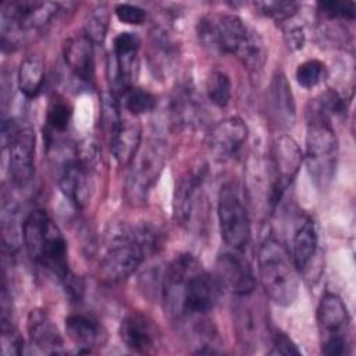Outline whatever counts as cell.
<instances>
[{
  "mask_svg": "<svg viewBox=\"0 0 356 356\" xmlns=\"http://www.w3.org/2000/svg\"><path fill=\"white\" fill-rule=\"evenodd\" d=\"M163 303L172 320H196L207 314L218 302L222 286L204 271L189 253L178 254L167 267L163 278Z\"/></svg>",
  "mask_w": 356,
  "mask_h": 356,
  "instance_id": "6da1fadb",
  "label": "cell"
},
{
  "mask_svg": "<svg viewBox=\"0 0 356 356\" xmlns=\"http://www.w3.org/2000/svg\"><path fill=\"white\" fill-rule=\"evenodd\" d=\"M270 104L277 124L284 129L291 128L295 122L296 108L291 86L284 74H275L273 78L270 86Z\"/></svg>",
  "mask_w": 356,
  "mask_h": 356,
  "instance_id": "7402d4cb",
  "label": "cell"
},
{
  "mask_svg": "<svg viewBox=\"0 0 356 356\" xmlns=\"http://www.w3.org/2000/svg\"><path fill=\"white\" fill-rule=\"evenodd\" d=\"M254 7L268 18L285 21L293 17L300 6L296 1H259L254 3Z\"/></svg>",
  "mask_w": 356,
  "mask_h": 356,
  "instance_id": "836d02e7",
  "label": "cell"
},
{
  "mask_svg": "<svg viewBox=\"0 0 356 356\" xmlns=\"http://www.w3.org/2000/svg\"><path fill=\"white\" fill-rule=\"evenodd\" d=\"M140 125L134 120H127L122 117L118 129L108 138L110 150L115 161L121 165L131 164L140 149Z\"/></svg>",
  "mask_w": 356,
  "mask_h": 356,
  "instance_id": "44dd1931",
  "label": "cell"
},
{
  "mask_svg": "<svg viewBox=\"0 0 356 356\" xmlns=\"http://www.w3.org/2000/svg\"><path fill=\"white\" fill-rule=\"evenodd\" d=\"M325 75V65L320 60L312 58L298 65L296 68V81L302 88L310 89L318 85Z\"/></svg>",
  "mask_w": 356,
  "mask_h": 356,
  "instance_id": "d6a6232c",
  "label": "cell"
},
{
  "mask_svg": "<svg viewBox=\"0 0 356 356\" xmlns=\"http://www.w3.org/2000/svg\"><path fill=\"white\" fill-rule=\"evenodd\" d=\"M302 161V150L291 136L282 135L274 142L271 159V182L268 192V203L271 207L281 202L284 193L295 179Z\"/></svg>",
  "mask_w": 356,
  "mask_h": 356,
  "instance_id": "30bf717a",
  "label": "cell"
},
{
  "mask_svg": "<svg viewBox=\"0 0 356 356\" xmlns=\"http://www.w3.org/2000/svg\"><path fill=\"white\" fill-rule=\"evenodd\" d=\"M131 164L132 167L127 179V195L134 203H142L146 200L152 185L163 170L164 152L159 143H149L143 150H138Z\"/></svg>",
  "mask_w": 356,
  "mask_h": 356,
  "instance_id": "8fae6325",
  "label": "cell"
},
{
  "mask_svg": "<svg viewBox=\"0 0 356 356\" xmlns=\"http://www.w3.org/2000/svg\"><path fill=\"white\" fill-rule=\"evenodd\" d=\"M93 43L82 33L65 42L64 60L70 71L82 82H92L95 76Z\"/></svg>",
  "mask_w": 356,
  "mask_h": 356,
  "instance_id": "ac0fdd59",
  "label": "cell"
},
{
  "mask_svg": "<svg viewBox=\"0 0 356 356\" xmlns=\"http://www.w3.org/2000/svg\"><path fill=\"white\" fill-rule=\"evenodd\" d=\"M259 277L266 293L278 305H292L299 293V271L286 248L275 238H266L257 252Z\"/></svg>",
  "mask_w": 356,
  "mask_h": 356,
  "instance_id": "5b68a950",
  "label": "cell"
},
{
  "mask_svg": "<svg viewBox=\"0 0 356 356\" xmlns=\"http://www.w3.org/2000/svg\"><path fill=\"white\" fill-rule=\"evenodd\" d=\"M317 323L325 337L343 335L349 324V313L338 295L327 292L321 296L317 307Z\"/></svg>",
  "mask_w": 356,
  "mask_h": 356,
  "instance_id": "ffe728a7",
  "label": "cell"
},
{
  "mask_svg": "<svg viewBox=\"0 0 356 356\" xmlns=\"http://www.w3.org/2000/svg\"><path fill=\"white\" fill-rule=\"evenodd\" d=\"M124 108L134 117L150 113L156 107V96L142 88L129 86L122 93Z\"/></svg>",
  "mask_w": 356,
  "mask_h": 356,
  "instance_id": "4316f807",
  "label": "cell"
},
{
  "mask_svg": "<svg viewBox=\"0 0 356 356\" xmlns=\"http://www.w3.org/2000/svg\"><path fill=\"white\" fill-rule=\"evenodd\" d=\"M203 46L221 54L235 56L249 71L264 65L267 53L261 38L235 14H210L199 21Z\"/></svg>",
  "mask_w": 356,
  "mask_h": 356,
  "instance_id": "7a4b0ae2",
  "label": "cell"
},
{
  "mask_svg": "<svg viewBox=\"0 0 356 356\" xmlns=\"http://www.w3.org/2000/svg\"><path fill=\"white\" fill-rule=\"evenodd\" d=\"M159 243L157 229L140 225L114 235L100 260L99 271L103 280L118 282L128 278Z\"/></svg>",
  "mask_w": 356,
  "mask_h": 356,
  "instance_id": "277c9868",
  "label": "cell"
},
{
  "mask_svg": "<svg viewBox=\"0 0 356 356\" xmlns=\"http://www.w3.org/2000/svg\"><path fill=\"white\" fill-rule=\"evenodd\" d=\"M22 241L28 254L63 282L72 271L65 239L46 210H32L22 222Z\"/></svg>",
  "mask_w": 356,
  "mask_h": 356,
  "instance_id": "3957f363",
  "label": "cell"
},
{
  "mask_svg": "<svg viewBox=\"0 0 356 356\" xmlns=\"http://www.w3.org/2000/svg\"><path fill=\"white\" fill-rule=\"evenodd\" d=\"M239 250L225 252L218 256L216 263V277L222 289L235 296L250 295L256 289V278L250 263L239 254Z\"/></svg>",
  "mask_w": 356,
  "mask_h": 356,
  "instance_id": "4fadbf2b",
  "label": "cell"
},
{
  "mask_svg": "<svg viewBox=\"0 0 356 356\" xmlns=\"http://www.w3.org/2000/svg\"><path fill=\"white\" fill-rule=\"evenodd\" d=\"M110 22V10L107 4H96L85 17L83 35L93 43L102 44L106 39Z\"/></svg>",
  "mask_w": 356,
  "mask_h": 356,
  "instance_id": "484cf974",
  "label": "cell"
},
{
  "mask_svg": "<svg viewBox=\"0 0 356 356\" xmlns=\"http://www.w3.org/2000/svg\"><path fill=\"white\" fill-rule=\"evenodd\" d=\"M71 117H72V107L67 100L61 97L51 100L46 114V122H47L49 131L51 134L64 132L70 125Z\"/></svg>",
  "mask_w": 356,
  "mask_h": 356,
  "instance_id": "f546056e",
  "label": "cell"
},
{
  "mask_svg": "<svg viewBox=\"0 0 356 356\" xmlns=\"http://www.w3.org/2000/svg\"><path fill=\"white\" fill-rule=\"evenodd\" d=\"M318 11L330 19H355L356 4L353 1H339V0H327L317 4Z\"/></svg>",
  "mask_w": 356,
  "mask_h": 356,
  "instance_id": "e575fe53",
  "label": "cell"
},
{
  "mask_svg": "<svg viewBox=\"0 0 356 356\" xmlns=\"http://www.w3.org/2000/svg\"><path fill=\"white\" fill-rule=\"evenodd\" d=\"M120 338L129 350L143 353L156 346L159 334L149 318L138 313H131L121 321Z\"/></svg>",
  "mask_w": 356,
  "mask_h": 356,
  "instance_id": "e0dca14e",
  "label": "cell"
},
{
  "mask_svg": "<svg viewBox=\"0 0 356 356\" xmlns=\"http://www.w3.org/2000/svg\"><path fill=\"white\" fill-rule=\"evenodd\" d=\"M249 131L239 117H228L217 122L209 134V150L218 160L235 157L246 143Z\"/></svg>",
  "mask_w": 356,
  "mask_h": 356,
  "instance_id": "5bb4252c",
  "label": "cell"
},
{
  "mask_svg": "<svg viewBox=\"0 0 356 356\" xmlns=\"http://www.w3.org/2000/svg\"><path fill=\"white\" fill-rule=\"evenodd\" d=\"M26 330L31 343L39 350L49 355L64 352L63 337L57 325L44 310L33 309L29 312L26 318Z\"/></svg>",
  "mask_w": 356,
  "mask_h": 356,
  "instance_id": "2e32d148",
  "label": "cell"
},
{
  "mask_svg": "<svg viewBox=\"0 0 356 356\" xmlns=\"http://www.w3.org/2000/svg\"><path fill=\"white\" fill-rule=\"evenodd\" d=\"M174 114L182 124H188L196 115L195 96L188 88H182L174 99Z\"/></svg>",
  "mask_w": 356,
  "mask_h": 356,
  "instance_id": "d590c367",
  "label": "cell"
},
{
  "mask_svg": "<svg viewBox=\"0 0 356 356\" xmlns=\"http://www.w3.org/2000/svg\"><path fill=\"white\" fill-rule=\"evenodd\" d=\"M65 331L76 346L78 353H90L93 348L102 345L106 339L102 325L95 318L85 314L68 316L65 318Z\"/></svg>",
  "mask_w": 356,
  "mask_h": 356,
  "instance_id": "d6986e66",
  "label": "cell"
},
{
  "mask_svg": "<svg viewBox=\"0 0 356 356\" xmlns=\"http://www.w3.org/2000/svg\"><path fill=\"white\" fill-rule=\"evenodd\" d=\"M318 248V234L316 224L312 218H305L292 236L291 245V257L298 268V271H305L313 257L317 253Z\"/></svg>",
  "mask_w": 356,
  "mask_h": 356,
  "instance_id": "603a6c76",
  "label": "cell"
},
{
  "mask_svg": "<svg viewBox=\"0 0 356 356\" xmlns=\"http://www.w3.org/2000/svg\"><path fill=\"white\" fill-rule=\"evenodd\" d=\"M17 81H18V89L25 97L28 99L36 97L40 93L44 82L43 60L38 56H29L24 58L18 68Z\"/></svg>",
  "mask_w": 356,
  "mask_h": 356,
  "instance_id": "d4e9b609",
  "label": "cell"
},
{
  "mask_svg": "<svg viewBox=\"0 0 356 356\" xmlns=\"http://www.w3.org/2000/svg\"><path fill=\"white\" fill-rule=\"evenodd\" d=\"M61 284H63V288H64L67 296L71 300L79 302L82 299L83 292H85V284H83L81 277H78L76 274L71 273Z\"/></svg>",
  "mask_w": 356,
  "mask_h": 356,
  "instance_id": "ab89813d",
  "label": "cell"
},
{
  "mask_svg": "<svg viewBox=\"0 0 356 356\" xmlns=\"http://www.w3.org/2000/svg\"><path fill=\"white\" fill-rule=\"evenodd\" d=\"M321 352L328 356L345 355L348 352L346 335H328L324 338L321 345Z\"/></svg>",
  "mask_w": 356,
  "mask_h": 356,
  "instance_id": "f35d334b",
  "label": "cell"
},
{
  "mask_svg": "<svg viewBox=\"0 0 356 356\" xmlns=\"http://www.w3.org/2000/svg\"><path fill=\"white\" fill-rule=\"evenodd\" d=\"M60 4L39 0H14L1 4L0 33L1 46L13 47L31 32L43 28L58 11Z\"/></svg>",
  "mask_w": 356,
  "mask_h": 356,
  "instance_id": "52a82bcc",
  "label": "cell"
},
{
  "mask_svg": "<svg viewBox=\"0 0 356 356\" xmlns=\"http://www.w3.org/2000/svg\"><path fill=\"white\" fill-rule=\"evenodd\" d=\"M273 345L268 350L270 355H300V350L295 345V342L282 331L275 330L271 337Z\"/></svg>",
  "mask_w": 356,
  "mask_h": 356,
  "instance_id": "74e56055",
  "label": "cell"
},
{
  "mask_svg": "<svg viewBox=\"0 0 356 356\" xmlns=\"http://www.w3.org/2000/svg\"><path fill=\"white\" fill-rule=\"evenodd\" d=\"M206 90L210 102L217 107H225L231 99V81L222 71H213L206 82Z\"/></svg>",
  "mask_w": 356,
  "mask_h": 356,
  "instance_id": "f1b7e54d",
  "label": "cell"
},
{
  "mask_svg": "<svg viewBox=\"0 0 356 356\" xmlns=\"http://www.w3.org/2000/svg\"><path fill=\"white\" fill-rule=\"evenodd\" d=\"M114 13L118 21L128 25H140L146 19V11L139 6L129 4V3L117 4L114 8Z\"/></svg>",
  "mask_w": 356,
  "mask_h": 356,
  "instance_id": "8d00e7d4",
  "label": "cell"
},
{
  "mask_svg": "<svg viewBox=\"0 0 356 356\" xmlns=\"http://www.w3.org/2000/svg\"><path fill=\"white\" fill-rule=\"evenodd\" d=\"M306 167L318 189H325L334 179L338 160V139L330 118L314 108L307 113Z\"/></svg>",
  "mask_w": 356,
  "mask_h": 356,
  "instance_id": "8992f818",
  "label": "cell"
},
{
  "mask_svg": "<svg viewBox=\"0 0 356 356\" xmlns=\"http://www.w3.org/2000/svg\"><path fill=\"white\" fill-rule=\"evenodd\" d=\"M24 352V339L11 323V317L1 312V353L4 356L21 355Z\"/></svg>",
  "mask_w": 356,
  "mask_h": 356,
  "instance_id": "1f68e13d",
  "label": "cell"
},
{
  "mask_svg": "<svg viewBox=\"0 0 356 356\" xmlns=\"http://www.w3.org/2000/svg\"><path fill=\"white\" fill-rule=\"evenodd\" d=\"M250 295L236 296L239 302L235 306V327L243 346H256L261 330L260 313L257 309L254 310V305L249 302Z\"/></svg>",
  "mask_w": 356,
  "mask_h": 356,
  "instance_id": "cb8c5ba5",
  "label": "cell"
},
{
  "mask_svg": "<svg viewBox=\"0 0 356 356\" xmlns=\"http://www.w3.org/2000/svg\"><path fill=\"white\" fill-rule=\"evenodd\" d=\"M121 121H122V115L120 111L118 100L115 99L114 93L113 92L103 93L102 102H100V122L107 138H110L118 129Z\"/></svg>",
  "mask_w": 356,
  "mask_h": 356,
  "instance_id": "4dcf8cb0",
  "label": "cell"
},
{
  "mask_svg": "<svg viewBox=\"0 0 356 356\" xmlns=\"http://www.w3.org/2000/svg\"><path fill=\"white\" fill-rule=\"evenodd\" d=\"M8 149V172L18 186L26 185L35 171V132L28 125H18L10 140L3 146Z\"/></svg>",
  "mask_w": 356,
  "mask_h": 356,
  "instance_id": "7c38bea8",
  "label": "cell"
},
{
  "mask_svg": "<svg viewBox=\"0 0 356 356\" xmlns=\"http://www.w3.org/2000/svg\"><path fill=\"white\" fill-rule=\"evenodd\" d=\"M217 216L222 241L231 249L242 252L250 239V220L234 185H225L221 188Z\"/></svg>",
  "mask_w": 356,
  "mask_h": 356,
  "instance_id": "ba28073f",
  "label": "cell"
},
{
  "mask_svg": "<svg viewBox=\"0 0 356 356\" xmlns=\"http://www.w3.org/2000/svg\"><path fill=\"white\" fill-rule=\"evenodd\" d=\"M1 236L6 248L18 249L22 238V225L17 220V209L13 203H3L1 211Z\"/></svg>",
  "mask_w": 356,
  "mask_h": 356,
  "instance_id": "83f0119b",
  "label": "cell"
},
{
  "mask_svg": "<svg viewBox=\"0 0 356 356\" xmlns=\"http://www.w3.org/2000/svg\"><path fill=\"white\" fill-rule=\"evenodd\" d=\"M303 32H302V29H299V28H295V29H292V31H289V44L292 46V47H295V49H299V47H302L303 46Z\"/></svg>",
  "mask_w": 356,
  "mask_h": 356,
  "instance_id": "60d3db41",
  "label": "cell"
},
{
  "mask_svg": "<svg viewBox=\"0 0 356 356\" xmlns=\"http://www.w3.org/2000/svg\"><path fill=\"white\" fill-rule=\"evenodd\" d=\"M90 165L76 159L67 163L60 174L58 188L68 202L76 209H83L90 200Z\"/></svg>",
  "mask_w": 356,
  "mask_h": 356,
  "instance_id": "9a60e30c",
  "label": "cell"
},
{
  "mask_svg": "<svg viewBox=\"0 0 356 356\" xmlns=\"http://www.w3.org/2000/svg\"><path fill=\"white\" fill-rule=\"evenodd\" d=\"M207 174V165L199 163L188 168L179 178L174 195V213L181 225L193 228L197 224L199 217L204 206V181Z\"/></svg>",
  "mask_w": 356,
  "mask_h": 356,
  "instance_id": "9c48e42d",
  "label": "cell"
}]
</instances>
